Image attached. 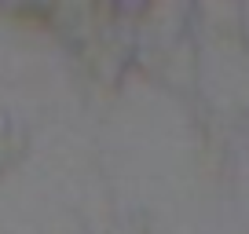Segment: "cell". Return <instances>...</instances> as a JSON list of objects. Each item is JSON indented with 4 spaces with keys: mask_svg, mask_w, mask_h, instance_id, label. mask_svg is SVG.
I'll list each match as a JSON object with an SVG mask.
<instances>
[]
</instances>
